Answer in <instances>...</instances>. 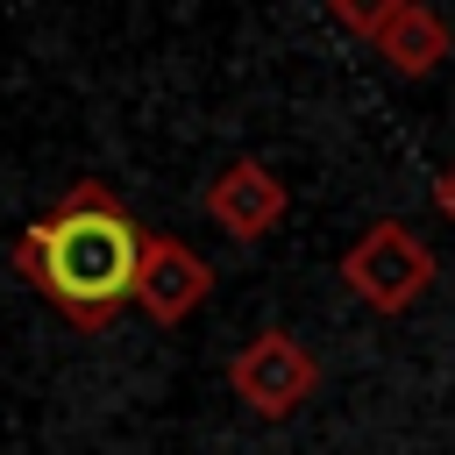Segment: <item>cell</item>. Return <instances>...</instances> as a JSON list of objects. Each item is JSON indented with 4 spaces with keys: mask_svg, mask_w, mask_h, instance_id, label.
Wrapping results in <instances>:
<instances>
[{
    "mask_svg": "<svg viewBox=\"0 0 455 455\" xmlns=\"http://www.w3.org/2000/svg\"><path fill=\"white\" fill-rule=\"evenodd\" d=\"M149 256V228H135V213L121 206V192L107 178H78L64 185L14 242L7 263L21 284H36L71 327L100 334L135 306V277Z\"/></svg>",
    "mask_w": 455,
    "mask_h": 455,
    "instance_id": "obj_1",
    "label": "cell"
},
{
    "mask_svg": "<svg viewBox=\"0 0 455 455\" xmlns=\"http://www.w3.org/2000/svg\"><path fill=\"white\" fill-rule=\"evenodd\" d=\"M434 270H441V256L427 249V235L412 228V220H370L348 249H341V284L370 306V313H412L419 299H427V284H434Z\"/></svg>",
    "mask_w": 455,
    "mask_h": 455,
    "instance_id": "obj_2",
    "label": "cell"
},
{
    "mask_svg": "<svg viewBox=\"0 0 455 455\" xmlns=\"http://www.w3.org/2000/svg\"><path fill=\"white\" fill-rule=\"evenodd\" d=\"M228 391H235L256 419H291V412L320 391V355H313L291 327H256V334L228 355Z\"/></svg>",
    "mask_w": 455,
    "mask_h": 455,
    "instance_id": "obj_3",
    "label": "cell"
},
{
    "mask_svg": "<svg viewBox=\"0 0 455 455\" xmlns=\"http://www.w3.org/2000/svg\"><path fill=\"white\" fill-rule=\"evenodd\" d=\"M327 14H334L348 36H363L398 78H427V71H441V64L455 57V28H448V14H434L427 0H370V7L334 0Z\"/></svg>",
    "mask_w": 455,
    "mask_h": 455,
    "instance_id": "obj_4",
    "label": "cell"
},
{
    "mask_svg": "<svg viewBox=\"0 0 455 455\" xmlns=\"http://www.w3.org/2000/svg\"><path fill=\"white\" fill-rule=\"evenodd\" d=\"M199 206H206V220H213L228 242H263L270 228H284V213H291V192H284V178H277L270 164H256V156H235V164H220V171L206 178Z\"/></svg>",
    "mask_w": 455,
    "mask_h": 455,
    "instance_id": "obj_5",
    "label": "cell"
},
{
    "mask_svg": "<svg viewBox=\"0 0 455 455\" xmlns=\"http://www.w3.org/2000/svg\"><path fill=\"white\" fill-rule=\"evenodd\" d=\"M206 291H213V263H206L185 235H149V256H142V277H135L142 320L178 327V320H192V313L206 306Z\"/></svg>",
    "mask_w": 455,
    "mask_h": 455,
    "instance_id": "obj_6",
    "label": "cell"
},
{
    "mask_svg": "<svg viewBox=\"0 0 455 455\" xmlns=\"http://www.w3.org/2000/svg\"><path fill=\"white\" fill-rule=\"evenodd\" d=\"M434 206L448 213V228H455V156L441 164V178H434Z\"/></svg>",
    "mask_w": 455,
    "mask_h": 455,
    "instance_id": "obj_7",
    "label": "cell"
}]
</instances>
